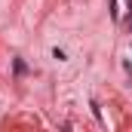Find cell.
Returning a JSON list of instances; mask_svg holds the SVG:
<instances>
[{
	"label": "cell",
	"mask_w": 132,
	"mask_h": 132,
	"mask_svg": "<svg viewBox=\"0 0 132 132\" xmlns=\"http://www.w3.org/2000/svg\"><path fill=\"white\" fill-rule=\"evenodd\" d=\"M12 68H15V74H19V77H22V74H28V65H25L22 59H15V62H12Z\"/></svg>",
	"instance_id": "1"
},
{
	"label": "cell",
	"mask_w": 132,
	"mask_h": 132,
	"mask_svg": "<svg viewBox=\"0 0 132 132\" xmlns=\"http://www.w3.org/2000/svg\"><path fill=\"white\" fill-rule=\"evenodd\" d=\"M52 59H55V62H65L68 55H65V49H52Z\"/></svg>",
	"instance_id": "2"
},
{
	"label": "cell",
	"mask_w": 132,
	"mask_h": 132,
	"mask_svg": "<svg viewBox=\"0 0 132 132\" xmlns=\"http://www.w3.org/2000/svg\"><path fill=\"white\" fill-rule=\"evenodd\" d=\"M123 68H126V74H129V77H132V62H126V65H123Z\"/></svg>",
	"instance_id": "3"
}]
</instances>
